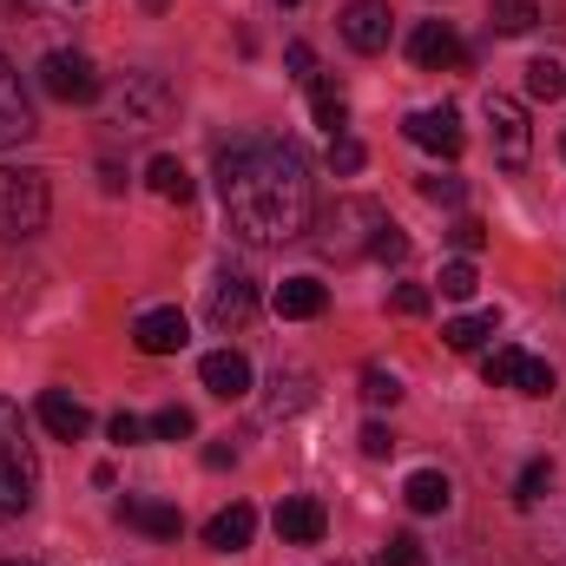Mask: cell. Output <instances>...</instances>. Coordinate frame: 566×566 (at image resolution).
Returning a JSON list of instances; mask_svg holds the SVG:
<instances>
[{"label":"cell","mask_w":566,"mask_h":566,"mask_svg":"<svg viewBox=\"0 0 566 566\" xmlns=\"http://www.w3.org/2000/svg\"><path fill=\"white\" fill-rule=\"evenodd\" d=\"M218 198H224V224L231 238L271 251L310 231L316 218V185H310V158L290 139L251 133V139L218 151Z\"/></svg>","instance_id":"obj_1"},{"label":"cell","mask_w":566,"mask_h":566,"mask_svg":"<svg viewBox=\"0 0 566 566\" xmlns=\"http://www.w3.org/2000/svg\"><path fill=\"white\" fill-rule=\"evenodd\" d=\"M382 224H389V211H382L376 198H336V205H323V211L310 218V244H316V258H329V264H356V258L376 251Z\"/></svg>","instance_id":"obj_2"},{"label":"cell","mask_w":566,"mask_h":566,"mask_svg":"<svg viewBox=\"0 0 566 566\" xmlns=\"http://www.w3.org/2000/svg\"><path fill=\"white\" fill-rule=\"evenodd\" d=\"M53 211V185L33 165H0V244H27L46 231Z\"/></svg>","instance_id":"obj_3"},{"label":"cell","mask_w":566,"mask_h":566,"mask_svg":"<svg viewBox=\"0 0 566 566\" xmlns=\"http://www.w3.org/2000/svg\"><path fill=\"white\" fill-rule=\"evenodd\" d=\"M171 113H178V86L165 73H126L113 86V126L119 133H158V126H171Z\"/></svg>","instance_id":"obj_4"},{"label":"cell","mask_w":566,"mask_h":566,"mask_svg":"<svg viewBox=\"0 0 566 566\" xmlns=\"http://www.w3.org/2000/svg\"><path fill=\"white\" fill-rule=\"evenodd\" d=\"M481 119H488V139H494V165L521 171V165L534 158V133H527V113H521V99H507V93H488V99H481Z\"/></svg>","instance_id":"obj_5"},{"label":"cell","mask_w":566,"mask_h":566,"mask_svg":"<svg viewBox=\"0 0 566 566\" xmlns=\"http://www.w3.org/2000/svg\"><path fill=\"white\" fill-rule=\"evenodd\" d=\"M40 86L60 99V106H86V99H99V66L86 60V53H46L40 60Z\"/></svg>","instance_id":"obj_6"},{"label":"cell","mask_w":566,"mask_h":566,"mask_svg":"<svg viewBox=\"0 0 566 566\" xmlns=\"http://www.w3.org/2000/svg\"><path fill=\"white\" fill-rule=\"evenodd\" d=\"M488 382H494V389H514V396H547V389H554V363H541V356L501 343V349L488 356Z\"/></svg>","instance_id":"obj_7"},{"label":"cell","mask_w":566,"mask_h":566,"mask_svg":"<svg viewBox=\"0 0 566 566\" xmlns=\"http://www.w3.org/2000/svg\"><path fill=\"white\" fill-rule=\"evenodd\" d=\"M251 323H258V283L244 277V271H224V277L211 283V329L218 336H238Z\"/></svg>","instance_id":"obj_8"},{"label":"cell","mask_w":566,"mask_h":566,"mask_svg":"<svg viewBox=\"0 0 566 566\" xmlns=\"http://www.w3.org/2000/svg\"><path fill=\"white\" fill-rule=\"evenodd\" d=\"M33 494H40V461H33V448L20 441V448H0V521H20L27 507H33Z\"/></svg>","instance_id":"obj_9"},{"label":"cell","mask_w":566,"mask_h":566,"mask_svg":"<svg viewBox=\"0 0 566 566\" xmlns=\"http://www.w3.org/2000/svg\"><path fill=\"white\" fill-rule=\"evenodd\" d=\"M409 145H422V151H441V158H461V145H468V133H461V113L454 106H422V113H409Z\"/></svg>","instance_id":"obj_10"},{"label":"cell","mask_w":566,"mask_h":566,"mask_svg":"<svg viewBox=\"0 0 566 566\" xmlns=\"http://www.w3.org/2000/svg\"><path fill=\"white\" fill-rule=\"evenodd\" d=\"M389 33H396L389 0H349V7H343V40H349L356 53H382Z\"/></svg>","instance_id":"obj_11"},{"label":"cell","mask_w":566,"mask_h":566,"mask_svg":"<svg viewBox=\"0 0 566 566\" xmlns=\"http://www.w3.org/2000/svg\"><path fill=\"white\" fill-rule=\"evenodd\" d=\"M185 336H191V323H185V310H171V303L139 310V323H133V343H139L145 356H178Z\"/></svg>","instance_id":"obj_12"},{"label":"cell","mask_w":566,"mask_h":566,"mask_svg":"<svg viewBox=\"0 0 566 566\" xmlns=\"http://www.w3.org/2000/svg\"><path fill=\"white\" fill-rule=\"evenodd\" d=\"M409 60H416L422 73H448V66L468 60V46H461V33H454L448 20H422L416 40H409Z\"/></svg>","instance_id":"obj_13"},{"label":"cell","mask_w":566,"mask_h":566,"mask_svg":"<svg viewBox=\"0 0 566 566\" xmlns=\"http://www.w3.org/2000/svg\"><path fill=\"white\" fill-rule=\"evenodd\" d=\"M33 133H40V126H33L27 86H20V73H13V66L0 60V151H7V145H27Z\"/></svg>","instance_id":"obj_14"},{"label":"cell","mask_w":566,"mask_h":566,"mask_svg":"<svg viewBox=\"0 0 566 566\" xmlns=\"http://www.w3.org/2000/svg\"><path fill=\"white\" fill-rule=\"evenodd\" d=\"M323 527H329V514H323V501H316V494H290V501L277 507L283 547H316V541H323Z\"/></svg>","instance_id":"obj_15"},{"label":"cell","mask_w":566,"mask_h":566,"mask_svg":"<svg viewBox=\"0 0 566 566\" xmlns=\"http://www.w3.org/2000/svg\"><path fill=\"white\" fill-rule=\"evenodd\" d=\"M264 389H271V396H264V422H290V416H303V409L316 402V382H310V369H277Z\"/></svg>","instance_id":"obj_16"},{"label":"cell","mask_w":566,"mask_h":566,"mask_svg":"<svg viewBox=\"0 0 566 566\" xmlns=\"http://www.w3.org/2000/svg\"><path fill=\"white\" fill-rule=\"evenodd\" d=\"M251 534H258V507H244V501H231L224 514L205 521V547H211V554H244Z\"/></svg>","instance_id":"obj_17"},{"label":"cell","mask_w":566,"mask_h":566,"mask_svg":"<svg viewBox=\"0 0 566 566\" xmlns=\"http://www.w3.org/2000/svg\"><path fill=\"white\" fill-rule=\"evenodd\" d=\"M198 376H205V389H211V396H224V402L251 396V363H244L238 349H211V356L198 363Z\"/></svg>","instance_id":"obj_18"},{"label":"cell","mask_w":566,"mask_h":566,"mask_svg":"<svg viewBox=\"0 0 566 566\" xmlns=\"http://www.w3.org/2000/svg\"><path fill=\"white\" fill-rule=\"evenodd\" d=\"M40 428H46L53 441H80V434L93 428V416H86V402H80V396L46 389V396H40Z\"/></svg>","instance_id":"obj_19"},{"label":"cell","mask_w":566,"mask_h":566,"mask_svg":"<svg viewBox=\"0 0 566 566\" xmlns=\"http://www.w3.org/2000/svg\"><path fill=\"white\" fill-rule=\"evenodd\" d=\"M119 521H126V527H139V534H151V541H178V534H185V514H178V507H165V501H126V507H119Z\"/></svg>","instance_id":"obj_20"},{"label":"cell","mask_w":566,"mask_h":566,"mask_svg":"<svg viewBox=\"0 0 566 566\" xmlns=\"http://www.w3.org/2000/svg\"><path fill=\"white\" fill-rule=\"evenodd\" d=\"M271 303H277V316H290V323H303V316H323V303H329V290H323L316 277H283Z\"/></svg>","instance_id":"obj_21"},{"label":"cell","mask_w":566,"mask_h":566,"mask_svg":"<svg viewBox=\"0 0 566 566\" xmlns=\"http://www.w3.org/2000/svg\"><path fill=\"white\" fill-rule=\"evenodd\" d=\"M402 501H409L416 514H441V507L454 501V488H448V474H441V468H422V474H409V481H402Z\"/></svg>","instance_id":"obj_22"},{"label":"cell","mask_w":566,"mask_h":566,"mask_svg":"<svg viewBox=\"0 0 566 566\" xmlns=\"http://www.w3.org/2000/svg\"><path fill=\"white\" fill-rule=\"evenodd\" d=\"M145 178H151V191H158L165 205H185V198H191V171H185V158H171V151H158V158L145 165Z\"/></svg>","instance_id":"obj_23"},{"label":"cell","mask_w":566,"mask_h":566,"mask_svg":"<svg viewBox=\"0 0 566 566\" xmlns=\"http://www.w3.org/2000/svg\"><path fill=\"white\" fill-rule=\"evenodd\" d=\"M488 336H494V310H474V316H454V323H441V343H448L454 356L481 349Z\"/></svg>","instance_id":"obj_24"},{"label":"cell","mask_w":566,"mask_h":566,"mask_svg":"<svg viewBox=\"0 0 566 566\" xmlns=\"http://www.w3.org/2000/svg\"><path fill=\"white\" fill-rule=\"evenodd\" d=\"M310 113H316V126H323L329 139L349 133V99H343L336 86H310Z\"/></svg>","instance_id":"obj_25"},{"label":"cell","mask_w":566,"mask_h":566,"mask_svg":"<svg viewBox=\"0 0 566 566\" xmlns=\"http://www.w3.org/2000/svg\"><path fill=\"white\" fill-rule=\"evenodd\" d=\"M363 402H369V409H396V402H402V376L382 369V363H369V369H363Z\"/></svg>","instance_id":"obj_26"},{"label":"cell","mask_w":566,"mask_h":566,"mask_svg":"<svg viewBox=\"0 0 566 566\" xmlns=\"http://www.w3.org/2000/svg\"><path fill=\"white\" fill-rule=\"evenodd\" d=\"M191 428H198V416H191L185 402H165V409H158V416L145 422V434H151V441H185Z\"/></svg>","instance_id":"obj_27"},{"label":"cell","mask_w":566,"mask_h":566,"mask_svg":"<svg viewBox=\"0 0 566 566\" xmlns=\"http://www.w3.org/2000/svg\"><path fill=\"white\" fill-rule=\"evenodd\" d=\"M527 93H534V99H560L566 93V66L560 60H527Z\"/></svg>","instance_id":"obj_28"},{"label":"cell","mask_w":566,"mask_h":566,"mask_svg":"<svg viewBox=\"0 0 566 566\" xmlns=\"http://www.w3.org/2000/svg\"><path fill=\"white\" fill-rule=\"evenodd\" d=\"M474 290H481V271H474V258H454V264H441V296L468 303Z\"/></svg>","instance_id":"obj_29"},{"label":"cell","mask_w":566,"mask_h":566,"mask_svg":"<svg viewBox=\"0 0 566 566\" xmlns=\"http://www.w3.org/2000/svg\"><path fill=\"white\" fill-rule=\"evenodd\" d=\"M494 27L501 33H534L541 27V7L534 0H494Z\"/></svg>","instance_id":"obj_30"},{"label":"cell","mask_w":566,"mask_h":566,"mask_svg":"<svg viewBox=\"0 0 566 566\" xmlns=\"http://www.w3.org/2000/svg\"><path fill=\"white\" fill-rule=\"evenodd\" d=\"M547 488H554V461H527V468H521V481H514V501H521V507H534Z\"/></svg>","instance_id":"obj_31"},{"label":"cell","mask_w":566,"mask_h":566,"mask_svg":"<svg viewBox=\"0 0 566 566\" xmlns=\"http://www.w3.org/2000/svg\"><path fill=\"white\" fill-rule=\"evenodd\" d=\"M422 198L428 205H461V198H468V178H454V171H428Z\"/></svg>","instance_id":"obj_32"},{"label":"cell","mask_w":566,"mask_h":566,"mask_svg":"<svg viewBox=\"0 0 566 566\" xmlns=\"http://www.w3.org/2000/svg\"><path fill=\"white\" fill-rule=\"evenodd\" d=\"M376 566H422V541H416V534H389L382 554H376Z\"/></svg>","instance_id":"obj_33"},{"label":"cell","mask_w":566,"mask_h":566,"mask_svg":"<svg viewBox=\"0 0 566 566\" xmlns=\"http://www.w3.org/2000/svg\"><path fill=\"white\" fill-rule=\"evenodd\" d=\"M428 303H434V296H428L422 283H396V290H389V310H396V316H428Z\"/></svg>","instance_id":"obj_34"},{"label":"cell","mask_w":566,"mask_h":566,"mask_svg":"<svg viewBox=\"0 0 566 566\" xmlns=\"http://www.w3.org/2000/svg\"><path fill=\"white\" fill-rule=\"evenodd\" d=\"M448 238H454V251H461V258H474V251L488 244V224H481V218H454V231H448Z\"/></svg>","instance_id":"obj_35"},{"label":"cell","mask_w":566,"mask_h":566,"mask_svg":"<svg viewBox=\"0 0 566 566\" xmlns=\"http://www.w3.org/2000/svg\"><path fill=\"white\" fill-rule=\"evenodd\" d=\"M369 258H376V264H402V258H409V238H402L396 224H382V238H376V251H369Z\"/></svg>","instance_id":"obj_36"},{"label":"cell","mask_w":566,"mask_h":566,"mask_svg":"<svg viewBox=\"0 0 566 566\" xmlns=\"http://www.w3.org/2000/svg\"><path fill=\"white\" fill-rule=\"evenodd\" d=\"M363 158H369V151L349 139V133H343V139H329V165H336V171H363Z\"/></svg>","instance_id":"obj_37"},{"label":"cell","mask_w":566,"mask_h":566,"mask_svg":"<svg viewBox=\"0 0 566 566\" xmlns=\"http://www.w3.org/2000/svg\"><path fill=\"white\" fill-rule=\"evenodd\" d=\"M106 434H113L119 448H139V441H145V422H139V416H126V409H119V416L106 422Z\"/></svg>","instance_id":"obj_38"},{"label":"cell","mask_w":566,"mask_h":566,"mask_svg":"<svg viewBox=\"0 0 566 566\" xmlns=\"http://www.w3.org/2000/svg\"><path fill=\"white\" fill-rule=\"evenodd\" d=\"M363 454H369V461H382V454H396V434H389L382 422H369V428H363Z\"/></svg>","instance_id":"obj_39"},{"label":"cell","mask_w":566,"mask_h":566,"mask_svg":"<svg viewBox=\"0 0 566 566\" xmlns=\"http://www.w3.org/2000/svg\"><path fill=\"white\" fill-rule=\"evenodd\" d=\"M0 448H20V402L0 396Z\"/></svg>","instance_id":"obj_40"},{"label":"cell","mask_w":566,"mask_h":566,"mask_svg":"<svg viewBox=\"0 0 566 566\" xmlns=\"http://www.w3.org/2000/svg\"><path fill=\"white\" fill-rule=\"evenodd\" d=\"M283 60H290V73H296V80H310V73H316V53H310L303 40H290V53H283Z\"/></svg>","instance_id":"obj_41"},{"label":"cell","mask_w":566,"mask_h":566,"mask_svg":"<svg viewBox=\"0 0 566 566\" xmlns=\"http://www.w3.org/2000/svg\"><path fill=\"white\" fill-rule=\"evenodd\" d=\"M231 461H238V448H224V441L205 448V468H231Z\"/></svg>","instance_id":"obj_42"},{"label":"cell","mask_w":566,"mask_h":566,"mask_svg":"<svg viewBox=\"0 0 566 566\" xmlns=\"http://www.w3.org/2000/svg\"><path fill=\"white\" fill-rule=\"evenodd\" d=\"M0 566H33V560H0Z\"/></svg>","instance_id":"obj_43"},{"label":"cell","mask_w":566,"mask_h":566,"mask_svg":"<svg viewBox=\"0 0 566 566\" xmlns=\"http://www.w3.org/2000/svg\"><path fill=\"white\" fill-rule=\"evenodd\" d=\"M277 7H296V0H277Z\"/></svg>","instance_id":"obj_44"},{"label":"cell","mask_w":566,"mask_h":566,"mask_svg":"<svg viewBox=\"0 0 566 566\" xmlns=\"http://www.w3.org/2000/svg\"><path fill=\"white\" fill-rule=\"evenodd\" d=\"M560 158H566V139H560Z\"/></svg>","instance_id":"obj_45"},{"label":"cell","mask_w":566,"mask_h":566,"mask_svg":"<svg viewBox=\"0 0 566 566\" xmlns=\"http://www.w3.org/2000/svg\"><path fill=\"white\" fill-rule=\"evenodd\" d=\"M336 566H343V560H336Z\"/></svg>","instance_id":"obj_46"}]
</instances>
